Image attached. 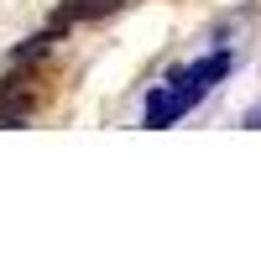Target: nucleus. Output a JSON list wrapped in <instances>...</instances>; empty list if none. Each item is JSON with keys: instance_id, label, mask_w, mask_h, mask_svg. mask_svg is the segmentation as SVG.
Here are the masks:
<instances>
[{"instance_id": "3", "label": "nucleus", "mask_w": 261, "mask_h": 261, "mask_svg": "<svg viewBox=\"0 0 261 261\" xmlns=\"http://www.w3.org/2000/svg\"><path fill=\"white\" fill-rule=\"evenodd\" d=\"M246 125H251V130H261V110H251V115H246Z\"/></svg>"}, {"instance_id": "2", "label": "nucleus", "mask_w": 261, "mask_h": 261, "mask_svg": "<svg viewBox=\"0 0 261 261\" xmlns=\"http://www.w3.org/2000/svg\"><path fill=\"white\" fill-rule=\"evenodd\" d=\"M225 73H230V53H225V47H220V53H209L204 63H188V84L199 89V99H204V94H209Z\"/></svg>"}, {"instance_id": "1", "label": "nucleus", "mask_w": 261, "mask_h": 261, "mask_svg": "<svg viewBox=\"0 0 261 261\" xmlns=\"http://www.w3.org/2000/svg\"><path fill=\"white\" fill-rule=\"evenodd\" d=\"M125 0H68V6H58V27H79V21H99V16H110V11H120Z\"/></svg>"}]
</instances>
